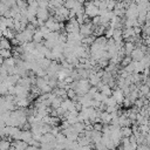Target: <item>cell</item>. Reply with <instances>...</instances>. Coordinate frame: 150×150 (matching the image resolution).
Returning a JSON list of instances; mask_svg holds the SVG:
<instances>
[{
	"label": "cell",
	"mask_w": 150,
	"mask_h": 150,
	"mask_svg": "<svg viewBox=\"0 0 150 150\" xmlns=\"http://www.w3.org/2000/svg\"><path fill=\"white\" fill-rule=\"evenodd\" d=\"M93 30H94V27L91 22H88V23H83L80 26L79 33L82 35V38H86V36H90L93 34Z\"/></svg>",
	"instance_id": "cell-2"
},
{
	"label": "cell",
	"mask_w": 150,
	"mask_h": 150,
	"mask_svg": "<svg viewBox=\"0 0 150 150\" xmlns=\"http://www.w3.org/2000/svg\"><path fill=\"white\" fill-rule=\"evenodd\" d=\"M12 145L15 148V150H26L27 146H28V144L23 141H15Z\"/></svg>",
	"instance_id": "cell-7"
},
{
	"label": "cell",
	"mask_w": 150,
	"mask_h": 150,
	"mask_svg": "<svg viewBox=\"0 0 150 150\" xmlns=\"http://www.w3.org/2000/svg\"><path fill=\"white\" fill-rule=\"evenodd\" d=\"M84 14L88 18H95L98 15V7L94 5V2H87L84 7Z\"/></svg>",
	"instance_id": "cell-1"
},
{
	"label": "cell",
	"mask_w": 150,
	"mask_h": 150,
	"mask_svg": "<svg viewBox=\"0 0 150 150\" xmlns=\"http://www.w3.org/2000/svg\"><path fill=\"white\" fill-rule=\"evenodd\" d=\"M40 142H41V143H54V142H56V141H55V136H54V135H52L50 132H47V134H43V135L41 136Z\"/></svg>",
	"instance_id": "cell-6"
},
{
	"label": "cell",
	"mask_w": 150,
	"mask_h": 150,
	"mask_svg": "<svg viewBox=\"0 0 150 150\" xmlns=\"http://www.w3.org/2000/svg\"><path fill=\"white\" fill-rule=\"evenodd\" d=\"M0 56L5 60V59H8L12 56V52L11 49H0Z\"/></svg>",
	"instance_id": "cell-14"
},
{
	"label": "cell",
	"mask_w": 150,
	"mask_h": 150,
	"mask_svg": "<svg viewBox=\"0 0 150 150\" xmlns=\"http://www.w3.org/2000/svg\"><path fill=\"white\" fill-rule=\"evenodd\" d=\"M11 142L7 139H0V150H9Z\"/></svg>",
	"instance_id": "cell-13"
},
{
	"label": "cell",
	"mask_w": 150,
	"mask_h": 150,
	"mask_svg": "<svg viewBox=\"0 0 150 150\" xmlns=\"http://www.w3.org/2000/svg\"><path fill=\"white\" fill-rule=\"evenodd\" d=\"M29 139H32V131L30 130H22L21 131V138L20 141H23V142H28Z\"/></svg>",
	"instance_id": "cell-8"
},
{
	"label": "cell",
	"mask_w": 150,
	"mask_h": 150,
	"mask_svg": "<svg viewBox=\"0 0 150 150\" xmlns=\"http://www.w3.org/2000/svg\"><path fill=\"white\" fill-rule=\"evenodd\" d=\"M55 141H56L57 144H63V143H66L67 138H66V136H64L63 132H59V134L55 136Z\"/></svg>",
	"instance_id": "cell-12"
},
{
	"label": "cell",
	"mask_w": 150,
	"mask_h": 150,
	"mask_svg": "<svg viewBox=\"0 0 150 150\" xmlns=\"http://www.w3.org/2000/svg\"><path fill=\"white\" fill-rule=\"evenodd\" d=\"M121 135H122V138L123 137L129 138L132 135V129L130 127H123V128H121Z\"/></svg>",
	"instance_id": "cell-10"
},
{
	"label": "cell",
	"mask_w": 150,
	"mask_h": 150,
	"mask_svg": "<svg viewBox=\"0 0 150 150\" xmlns=\"http://www.w3.org/2000/svg\"><path fill=\"white\" fill-rule=\"evenodd\" d=\"M129 63H131V57L130 56H125V59H122L121 61V66H128Z\"/></svg>",
	"instance_id": "cell-15"
},
{
	"label": "cell",
	"mask_w": 150,
	"mask_h": 150,
	"mask_svg": "<svg viewBox=\"0 0 150 150\" xmlns=\"http://www.w3.org/2000/svg\"><path fill=\"white\" fill-rule=\"evenodd\" d=\"M0 49H11V42L6 38L0 39Z\"/></svg>",
	"instance_id": "cell-11"
},
{
	"label": "cell",
	"mask_w": 150,
	"mask_h": 150,
	"mask_svg": "<svg viewBox=\"0 0 150 150\" xmlns=\"http://www.w3.org/2000/svg\"><path fill=\"white\" fill-rule=\"evenodd\" d=\"M42 39H43V34L40 32V29H36V30L34 32V34H33V42L40 43V42L42 41Z\"/></svg>",
	"instance_id": "cell-9"
},
{
	"label": "cell",
	"mask_w": 150,
	"mask_h": 150,
	"mask_svg": "<svg viewBox=\"0 0 150 150\" xmlns=\"http://www.w3.org/2000/svg\"><path fill=\"white\" fill-rule=\"evenodd\" d=\"M2 63H4V59H2V57H1V56H0V66H1V64H2Z\"/></svg>",
	"instance_id": "cell-16"
},
{
	"label": "cell",
	"mask_w": 150,
	"mask_h": 150,
	"mask_svg": "<svg viewBox=\"0 0 150 150\" xmlns=\"http://www.w3.org/2000/svg\"><path fill=\"white\" fill-rule=\"evenodd\" d=\"M111 97H112V98L116 101V103H117V104H121V103L123 102V100H124L122 89H120V88L115 89V90L112 91V96H111Z\"/></svg>",
	"instance_id": "cell-4"
},
{
	"label": "cell",
	"mask_w": 150,
	"mask_h": 150,
	"mask_svg": "<svg viewBox=\"0 0 150 150\" xmlns=\"http://www.w3.org/2000/svg\"><path fill=\"white\" fill-rule=\"evenodd\" d=\"M48 11L47 8H38V12H36V16H38V20H41V21H47L48 20Z\"/></svg>",
	"instance_id": "cell-5"
},
{
	"label": "cell",
	"mask_w": 150,
	"mask_h": 150,
	"mask_svg": "<svg viewBox=\"0 0 150 150\" xmlns=\"http://www.w3.org/2000/svg\"><path fill=\"white\" fill-rule=\"evenodd\" d=\"M131 56V59H134V61H141L144 56H145V53L141 49V48H135L132 52H131V54H130Z\"/></svg>",
	"instance_id": "cell-3"
}]
</instances>
